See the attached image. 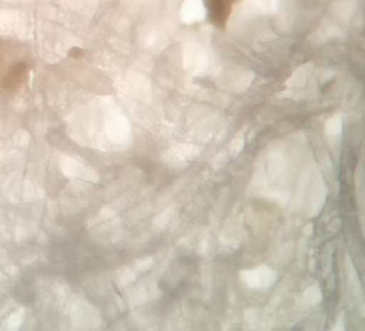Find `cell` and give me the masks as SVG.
I'll list each match as a JSON object with an SVG mask.
<instances>
[{
	"instance_id": "cell-1",
	"label": "cell",
	"mask_w": 365,
	"mask_h": 331,
	"mask_svg": "<svg viewBox=\"0 0 365 331\" xmlns=\"http://www.w3.org/2000/svg\"><path fill=\"white\" fill-rule=\"evenodd\" d=\"M241 1L242 0H204L207 21L217 29H225L235 6Z\"/></svg>"
}]
</instances>
